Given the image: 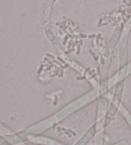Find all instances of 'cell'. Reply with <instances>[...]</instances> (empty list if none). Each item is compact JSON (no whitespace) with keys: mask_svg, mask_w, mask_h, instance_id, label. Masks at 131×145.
I'll use <instances>...</instances> for the list:
<instances>
[{"mask_svg":"<svg viewBox=\"0 0 131 145\" xmlns=\"http://www.w3.org/2000/svg\"><path fill=\"white\" fill-rule=\"evenodd\" d=\"M26 139L31 143L39 145H66L53 139L38 136V135H36V136H31V135L26 136Z\"/></svg>","mask_w":131,"mask_h":145,"instance_id":"1","label":"cell"},{"mask_svg":"<svg viewBox=\"0 0 131 145\" xmlns=\"http://www.w3.org/2000/svg\"><path fill=\"white\" fill-rule=\"evenodd\" d=\"M96 134V129H95V125H94L92 127H90L88 131L83 135L81 138L78 140L74 145H87Z\"/></svg>","mask_w":131,"mask_h":145,"instance_id":"2","label":"cell"},{"mask_svg":"<svg viewBox=\"0 0 131 145\" xmlns=\"http://www.w3.org/2000/svg\"><path fill=\"white\" fill-rule=\"evenodd\" d=\"M112 145H127V144L125 143L124 142H119V143H117V144H113Z\"/></svg>","mask_w":131,"mask_h":145,"instance_id":"3","label":"cell"}]
</instances>
